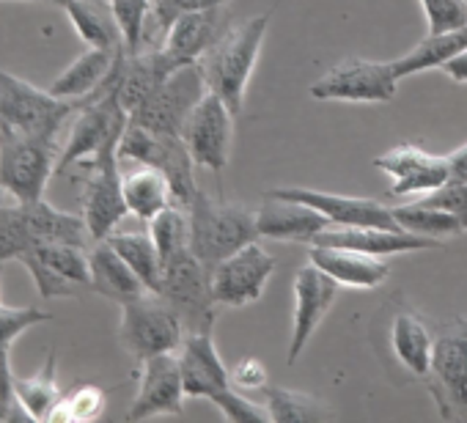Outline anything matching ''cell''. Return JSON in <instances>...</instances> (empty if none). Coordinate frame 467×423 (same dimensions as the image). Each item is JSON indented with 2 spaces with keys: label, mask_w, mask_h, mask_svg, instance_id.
I'll return each mask as SVG.
<instances>
[{
  "label": "cell",
  "mask_w": 467,
  "mask_h": 423,
  "mask_svg": "<svg viewBox=\"0 0 467 423\" xmlns=\"http://www.w3.org/2000/svg\"><path fill=\"white\" fill-rule=\"evenodd\" d=\"M179 67L165 56L162 47L157 50H140V53H127L121 61V75H119V99L124 110L132 116Z\"/></svg>",
  "instance_id": "obj_23"
},
{
  "label": "cell",
  "mask_w": 467,
  "mask_h": 423,
  "mask_svg": "<svg viewBox=\"0 0 467 423\" xmlns=\"http://www.w3.org/2000/svg\"><path fill=\"white\" fill-rule=\"evenodd\" d=\"M448 157V170H451V179H459V181H467V143L453 149Z\"/></svg>",
  "instance_id": "obj_46"
},
{
  "label": "cell",
  "mask_w": 467,
  "mask_h": 423,
  "mask_svg": "<svg viewBox=\"0 0 467 423\" xmlns=\"http://www.w3.org/2000/svg\"><path fill=\"white\" fill-rule=\"evenodd\" d=\"M308 262H314L322 273H327L338 286H349V289H377L390 275V267L382 256H371L338 245L314 242L308 251Z\"/></svg>",
  "instance_id": "obj_22"
},
{
  "label": "cell",
  "mask_w": 467,
  "mask_h": 423,
  "mask_svg": "<svg viewBox=\"0 0 467 423\" xmlns=\"http://www.w3.org/2000/svg\"><path fill=\"white\" fill-rule=\"evenodd\" d=\"M138 393L127 409V420H146L154 415H182L184 379L176 352L151 355L138 363Z\"/></svg>",
  "instance_id": "obj_16"
},
{
  "label": "cell",
  "mask_w": 467,
  "mask_h": 423,
  "mask_svg": "<svg viewBox=\"0 0 467 423\" xmlns=\"http://www.w3.org/2000/svg\"><path fill=\"white\" fill-rule=\"evenodd\" d=\"M231 374V385L237 390H265L270 382V374H267V366L259 360V357H245L240 360L237 366L228 368Z\"/></svg>",
  "instance_id": "obj_44"
},
{
  "label": "cell",
  "mask_w": 467,
  "mask_h": 423,
  "mask_svg": "<svg viewBox=\"0 0 467 423\" xmlns=\"http://www.w3.org/2000/svg\"><path fill=\"white\" fill-rule=\"evenodd\" d=\"M124 201L130 215H135L143 223L157 218L165 206L176 203L165 173L151 165H138L135 170L124 173Z\"/></svg>",
  "instance_id": "obj_29"
},
{
  "label": "cell",
  "mask_w": 467,
  "mask_h": 423,
  "mask_svg": "<svg viewBox=\"0 0 467 423\" xmlns=\"http://www.w3.org/2000/svg\"><path fill=\"white\" fill-rule=\"evenodd\" d=\"M265 407L273 423H317L333 418V412L317 396L278 387V385L265 387Z\"/></svg>",
  "instance_id": "obj_34"
},
{
  "label": "cell",
  "mask_w": 467,
  "mask_h": 423,
  "mask_svg": "<svg viewBox=\"0 0 467 423\" xmlns=\"http://www.w3.org/2000/svg\"><path fill=\"white\" fill-rule=\"evenodd\" d=\"M121 50V47H119ZM119 50H102V47H88L83 56H78L50 86V91L61 99H75L83 102L88 99L110 75Z\"/></svg>",
  "instance_id": "obj_27"
},
{
  "label": "cell",
  "mask_w": 467,
  "mask_h": 423,
  "mask_svg": "<svg viewBox=\"0 0 467 423\" xmlns=\"http://www.w3.org/2000/svg\"><path fill=\"white\" fill-rule=\"evenodd\" d=\"M206 91L209 88L203 83L201 67H182L130 116V121L157 135H182L187 116L203 99Z\"/></svg>",
  "instance_id": "obj_14"
},
{
  "label": "cell",
  "mask_w": 467,
  "mask_h": 423,
  "mask_svg": "<svg viewBox=\"0 0 467 423\" xmlns=\"http://www.w3.org/2000/svg\"><path fill=\"white\" fill-rule=\"evenodd\" d=\"M190 215V251L212 273L223 259L259 240L256 209L212 198L203 190L184 206Z\"/></svg>",
  "instance_id": "obj_3"
},
{
  "label": "cell",
  "mask_w": 467,
  "mask_h": 423,
  "mask_svg": "<svg viewBox=\"0 0 467 423\" xmlns=\"http://www.w3.org/2000/svg\"><path fill=\"white\" fill-rule=\"evenodd\" d=\"M270 195L300 201L314 206L317 212L330 221V229H349V226H379V229H401L393 209L385 206L382 201L374 198H360V195H341V192H325V190H311V187H275Z\"/></svg>",
  "instance_id": "obj_17"
},
{
  "label": "cell",
  "mask_w": 467,
  "mask_h": 423,
  "mask_svg": "<svg viewBox=\"0 0 467 423\" xmlns=\"http://www.w3.org/2000/svg\"><path fill=\"white\" fill-rule=\"evenodd\" d=\"M393 215L404 232L426 237V240H448V237H459L464 232V226L451 215V212L431 206L420 198L412 203L393 206Z\"/></svg>",
  "instance_id": "obj_33"
},
{
  "label": "cell",
  "mask_w": 467,
  "mask_h": 423,
  "mask_svg": "<svg viewBox=\"0 0 467 423\" xmlns=\"http://www.w3.org/2000/svg\"><path fill=\"white\" fill-rule=\"evenodd\" d=\"M83 108V102L61 99L50 88H36L34 83L0 69V127L58 140L67 121Z\"/></svg>",
  "instance_id": "obj_5"
},
{
  "label": "cell",
  "mask_w": 467,
  "mask_h": 423,
  "mask_svg": "<svg viewBox=\"0 0 467 423\" xmlns=\"http://www.w3.org/2000/svg\"><path fill=\"white\" fill-rule=\"evenodd\" d=\"M39 262H45L53 273H58L61 278L72 281L75 286H91V262H88V251L86 245H69V242H58V245H42L36 251H31Z\"/></svg>",
  "instance_id": "obj_36"
},
{
  "label": "cell",
  "mask_w": 467,
  "mask_h": 423,
  "mask_svg": "<svg viewBox=\"0 0 467 423\" xmlns=\"http://www.w3.org/2000/svg\"><path fill=\"white\" fill-rule=\"evenodd\" d=\"M420 201L431 203V206H440L445 212H451V215L464 226L467 232V181H459V179H448L442 187L420 195Z\"/></svg>",
  "instance_id": "obj_43"
},
{
  "label": "cell",
  "mask_w": 467,
  "mask_h": 423,
  "mask_svg": "<svg viewBox=\"0 0 467 423\" xmlns=\"http://www.w3.org/2000/svg\"><path fill=\"white\" fill-rule=\"evenodd\" d=\"M58 154V140L0 127V184L23 203L45 198L47 181L56 176Z\"/></svg>",
  "instance_id": "obj_6"
},
{
  "label": "cell",
  "mask_w": 467,
  "mask_h": 423,
  "mask_svg": "<svg viewBox=\"0 0 467 423\" xmlns=\"http://www.w3.org/2000/svg\"><path fill=\"white\" fill-rule=\"evenodd\" d=\"M184 338L187 330L162 294L146 292L138 300L121 305L119 341L138 363L151 355L179 352Z\"/></svg>",
  "instance_id": "obj_7"
},
{
  "label": "cell",
  "mask_w": 467,
  "mask_h": 423,
  "mask_svg": "<svg viewBox=\"0 0 467 423\" xmlns=\"http://www.w3.org/2000/svg\"><path fill=\"white\" fill-rule=\"evenodd\" d=\"M119 160H130L162 170L173 190V201L179 206H187L201 190L195 184V160L190 157L182 135H157L130 121L119 140Z\"/></svg>",
  "instance_id": "obj_8"
},
{
  "label": "cell",
  "mask_w": 467,
  "mask_h": 423,
  "mask_svg": "<svg viewBox=\"0 0 467 423\" xmlns=\"http://www.w3.org/2000/svg\"><path fill=\"white\" fill-rule=\"evenodd\" d=\"M105 404H108V393L99 385L88 382L61 396L50 420H97L105 412Z\"/></svg>",
  "instance_id": "obj_38"
},
{
  "label": "cell",
  "mask_w": 467,
  "mask_h": 423,
  "mask_svg": "<svg viewBox=\"0 0 467 423\" xmlns=\"http://www.w3.org/2000/svg\"><path fill=\"white\" fill-rule=\"evenodd\" d=\"M91 245L83 215L39 201H15L0 206V264L17 262L20 256L42 245Z\"/></svg>",
  "instance_id": "obj_1"
},
{
  "label": "cell",
  "mask_w": 467,
  "mask_h": 423,
  "mask_svg": "<svg viewBox=\"0 0 467 423\" xmlns=\"http://www.w3.org/2000/svg\"><path fill=\"white\" fill-rule=\"evenodd\" d=\"M442 72H445L451 80H456V83H467V50H462L459 56H453V58L442 67Z\"/></svg>",
  "instance_id": "obj_47"
},
{
  "label": "cell",
  "mask_w": 467,
  "mask_h": 423,
  "mask_svg": "<svg viewBox=\"0 0 467 423\" xmlns=\"http://www.w3.org/2000/svg\"><path fill=\"white\" fill-rule=\"evenodd\" d=\"M429 34H442L467 26V4L464 0H420Z\"/></svg>",
  "instance_id": "obj_41"
},
{
  "label": "cell",
  "mask_w": 467,
  "mask_h": 423,
  "mask_svg": "<svg viewBox=\"0 0 467 423\" xmlns=\"http://www.w3.org/2000/svg\"><path fill=\"white\" fill-rule=\"evenodd\" d=\"M399 77L390 61L347 58L319 80L311 83L308 94L319 102H393Z\"/></svg>",
  "instance_id": "obj_12"
},
{
  "label": "cell",
  "mask_w": 467,
  "mask_h": 423,
  "mask_svg": "<svg viewBox=\"0 0 467 423\" xmlns=\"http://www.w3.org/2000/svg\"><path fill=\"white\" fill-rule=\"evenodd\" d=\"M231 0H154L151 4V20L160 34H165L182 15L212 9V6H225Z\"/></svg>",
  "instance_id": "obj_42"
},
{
  "label": "cell",
  "mask_w": 467,
  "mask_h": 423,
  "mask_svg": "<svg viewBox=\"0 0 467 423\" xmlns=\"http://www.w3.org/2000/svg\"><path fill=\"white\" fill-rule=\"evenodd\" d=\"M330 229V221L308 203L265 195V203L256 209V232L259 240L275 242H303L314 245L322 232Z\"/></svg>",
  "instance_id": "obj_21"
},
{
  "label": "cell",
  "mask_w": 467,
  "mask_h": 423,
  "mask_svg": "<svg viewBox=\"0 0 467 423\" xmlns=\"http://www.w3.org/2000/svg\"><path fill=\"white\" fill-rule=\"evenodd\" d=\"M434 333L412 311H396L388 327V341L396 363L415 379H426L434 352Z\"/></svg>",
  "instance_id": "obj_25"
},
{
  "label": "cell",
  "mask_w": 467,
  "mask_h": 423,
  "mask_svg": "<svg viewBox=\"0 0 467 423\" xmlns=\"http://www.w3.org/2000/svg\"><path fill=\"white\" fill-rule=\"evenodd\" d=\"M105 242L116 248V253L135 270V275L146 284L149 292L160 289L162 281V259L157 253V245L151 234L143 232H113Z\"/></svg>",
  "instance_id": "obj_32"
},
{
  "label": "cell",
  "mask_w": 467,
  "mask_h": 423,
  "mask_svg": "<svg viewBox=\"0 0 467 423\" xmlns=\"http://www.w3.org/2000/svg\"><path fill=\"white\" fill-rule=\"evenodd\" d=\"M36 4H53V6H64L67 0H36Z\"/></svg>",
  "instance_id": "obj_48"
},
{
  "label": "cell",
  "mask_w": 467,
  "mask_h": 423,
  "mask_svg": "<svg viewBox=\"0 0 467 423\" xmlns=\"http://www.w3.org/2000/svg\"><path fill=\"white\" fill-rule=\"evenodd\" d=\"M149 234L157 245V253L165 262L179 256L182 251H190V215L179 203L165 206L157 218L149 221Z\"/></svg>",
  "instance_id": "obj_35"
},
{
  "label": "cell",
  "mask_w": 467,
  "mask_h": 423,
  "mask_svg": "<svg viewBox=\"0 0 467 423\" xmlns=\"http://www.w3.org/2000/svg\"><path fill=\"white\" fill-rule=\"evenodd\" d=\"M338 284L322 273L314 262L297 270L295 275V319H292V338H289V366L297 363V357L311 344V335L333 308L338 297Z\"/></svg>",
  "instance_id": "obj_18"
},
{
  "label": "cell",
  "mask_w": 467,
  "mask_h": 423,
  "mask_svg": "<svg viewBox=\"0 0 467 423\" xmlns=\"http://www.w3.org/2000/svg\"><path fill=\"white\" fill-rule=\"evenodd\" d=\"M426 387L442 420L467 423V325L464 322H451L434 338Z\"/></svg>",
  "instance_id": "obj_11"
},
{
  "label": "cell",
  "mask_w": 467,
  "mask_h": 423,
  "mask_svg": "<svg viewBox=\"0 0 467 423\" xmlns=\"http://www.w3.org/2000/svg\"><path fill=\"white\" fill-rule=\"evenodd\" d=\"M119 143L105 146L97 157L83 162V168L88 170L83 187V221L91 245L105 242L130 215L124 201V173L119 170Z\"/></svg>",
  "instance_id": "obj_9"
},
{
  "label": "cell",
  "mask_w": 467,
  "mask_h": 423,
  "mask_svg": "<svg viewBox=\"0 0 467 423\" xmlns=\"http://www.w3.org/2000/svg\"><path fill=\"white\" fill-rule=\"evenodd\" d=\"M157 294L179 314L187 335L212 333L217 303L212 297V273L195 259L192 251H182L162 264V281Z\"/></svg>",
  "instance_id": "obj_10"
},
{
  "label": "cell",
  "mask_w": 467,
  "mask_h": 423,
  "mask_svg": "<svg viewBox=\"0 0 467 423\" xmlns=\"http://www.w3.org/2000/svg\"><path fill=\"white\" fill-rule=\"evenodd\" d=\"M4 195H6V190H4V184H0V206H4Z\"/></svg>",
  "instance_id": "obj_49"
},
{
  "label": "cell",
  "mask_w": 467,
  "mask_h": 423,
  "mask_svg": "<svg viewBox=\"0 0 467 423\" xmlns=\"http://www.w3.org/2000/svg\"><path fill=\"white\" fill-rule=\"evenodd\" d=\"M64 12L78 31V36L88 47H102V50H119L121 47V34L113 20L110 4L99 6L97 0H67Z\"/></svg>",
  "instance_id": "obj_31"
},
{
  "label": "cell",
  "mask_w": 467,
  "mask_h": 423,
  "mask_svg": "<svg viewBox=\"0 0 467 423\" xmlns=\"http://www.w3.org/2000/svg\"><path fill=\"white\" fill-rule=\"evenodd\" d=\"M23 4H36V0H23Z\"/></svg>",
  "instance_id": "obj_51"
},
{
  "label": "cell",
  "mask_w": 467,
  "mask_h": 423,
  "mask_svg": "<svg viewBox=\"0 0 467 423\" xmlns=\"http://www.w3.org/2000/svg\"><path fill=\"white\" fill-rule=\"evenodd\" d=\"M91 262V289L116 305H127L146 294V284L135 275V270L116 253L110 242H94L88 251Z\"/></svg>",
  "instance_id": "obj_26"
},
{
  "label": "cell",
  "mask_w": 467,
  "mask_h": 423,
  "mask_svg": "<svg viewBox=\"0 0 467 423\" xmlns=\"http://www.w3.org/2000/svg\"><path fill=\"white\" fill-rule=\"evenodd\" d=\"M179 366L184 379L187 398H206L212 401L225 420L251 423V420H270L267 407L245 398L231 385V374L214 346L212 333H190L179 346Z\"/></svg>",
  "instance_id": "obj_2"
},
{
  "label": "cell",
  "mask_w": 467,
  "mask_h": 423,
  "mask_svg": "<svg viewBox=\"0 0 467 423\" xmlns=\"http://www.w3.org/2000/svg\"><path fill=\"white\" fill-rule=\"evenodd\" d=\"M0 278H4V264H0ZM0 305H4V300H0Z\"/></svg>",
  "instance_id": "obj_50"
},
{
  "label": "cell",
  "mask_w": 467,
  "mask_h": 423,
  "mask_svg": "<svg viewBox=\"0 0 467 423\" xmlns=\"http://www.w3.org/2000/svg\"><path fill=\"white\" fill-rule=\"evenodd\" d=\"M58 352L47 349V357L42 368L31 377H15V398L23 407V412L34 420H50L56 404L61 401V385H58Z\"/></svg>",
  "instance_id": "obj_30"
},
{
  "label": "cell",
  "mask_w": 467,
  "mask_h": 423,
  "mask_svg": "<svg viewBox=\"0 0 467 423\" xmlns=\"http://www.w3.org/2000/svg\"><path fill=\"white\" fill-rule=\"evenodd\" d=\"M270 12L248 20L245 26L228 28V34L198 61L203 83L212 94H217L228 110L240 119L245 105V91L251 75L259 64V53L270 28Z\"/></svg>",
  "instance_id": "obj_4"
},
{
  "label": "cell",
  "mask_w": 467,
  "mask_h": 423,
  "mask_svg": "<svg viewBox=\"0 0 467 423\" xmlns=\"http://www.w3.org/2000/svg\"><path fill=\"white\" fill-rule=\"evenodd\" d=\"M319 245H338L363 251L371 256H396V253H415L429 251L437 245V240H426L418 234H410L404 229H379V226H349V229H327L317 237Z\"/></svg>",
  "instance_id": "obj_24"
},
{
  "label": "cell",
  "mask_w": 467,
  "mask_h": 423,
  "mask_svg": "<svg viewBox=\"0 0 467 423\" xmlns=\"http://www.w3.org/2000/svg\"><path fill=\"white\" fill-rule=\"evenodd\" d=\"M234 121H237V116L228 110V105L217 94L206 91L182 127V140L195 165L212 173H220L228 165Z\"/></svg>",
  "instance_id": "obj_15"
},
{
  "label": "cell",
  "mask_w": 467,
  "mask_h": 423,
  "mask_svg": "<svg viewBox=\"0 0 467 423\" xmlns=\"http://www.w3.org/2000/svg\"><path fill=\"white\" fill-rule=\"evenodd\" d=\"M374 168H379L390 179V192L399 198L426 195L451 179L448 157L431 154L415 143H401V146L379 154L374 160Z\"/></svg>",
  "instance_id": "obj_19"
},
{
  "label": "cell",
  "mask_w": 467,
  "mask_h": 423,
  "mask_svg": "<svg viewBox=\"0 0 467 423\" xmlns=\"http://www.w3.org/2000/svg\"><path fill=\"white\" fill-rule=\"evenodd\" d=\"M12 346H0V420L12 418V407L17 404L15 398V368L9 357Z\"/></svg>",
  "instance_id": "obj_45"
},
{
  "label": "cell",
  "mask_w": 467,
  "mask_h": 423,
  "mask_svg": "<svg viewBox=\"0 0 467 423\" xmlns=\"http://www.w3.org/2000/svg\"><path fill=\"white\" fill-rule=\"evenodd\" d=\"M464 4H467V0H464Z\"/></svg>",
  "instance_id": "obj_52"
},
{
  "label": "cell",
  "mask_w": 467,
  "mask_h": 423,
  "mask_svg": "<svg viewBox=\"0 0 467 423\" xmlns=\"http://www.w3.org/2000/svg\"><path fill=\"white\" fill-rule=\"evenodd\" d=\"M462 50H467V26L453 28V31H442V34H426V39H420L401 58L390 61V67H393L396 77L401 80V77H410L418 72L442 69Z\"/></svg>",
  "instance_id": "obj_28"
},
{
  "label": "cell",
  "mask_w": 467,
  "mask_h": 423,
  "mask_svg": "<svg viewBox=\"0 0 467 423\" xmlns=\"http://www.w3.org/2000/svg\"><path fill=\"white\" fill-rule=\"evenodd\" d=\"M231 28V12L225 6H212L201 12L182 15L168 31L162 50L165 56L182 69V67H195Z\"/></svg>",
  "instance_id": "obj_20"
},
{
  "label": "cell",
  "mask_w": 467,
  "mask_h": 423,
  "mask_svg": "<svg viewBox=\"0 0 467 423\" xmlns=\"http://www.w3.org/2000/svg\"><path fill=\"white\" fill-rule=\"evenodd\" d=\"M108 4L121 34V47L127 53H140L146 42V20L151 17L154 0H108Z\"/></svg>",
  "instance_id": "obj_37"
},
{
  "label": "cell",
  "mask_w": 467,
  "mask_h": 423,
  "mask_svg": "<svg viewBox=\"0 0 467 423\" xmlns=\"http://www.w3.org/2000/svg\"><path fill=\"white\" fill-rule=\"evenodd\" d=\"M53 316L39 311V308H12V305H0V346H12L26 330L42 325V322H50Z\"/></svg>",
  "instance_id": "obj_40"
},
{
  "label": "cell",
  "mask_w": 467,
  "mask_h": 423,
  "mask_svg": "<svg viewBox=\"0 0 467 423\" xmlns=\"http://www.w3.org/2000/svg\"><path fill=\"white\" fill-rule=\"evenodd\" d=\"M275 273V256L259 240L231 253L212 270V297L217 308H245L256 303Z\"/></svg>",
  "instance_id": "obj_13"
},
{
  "label": "cell",
  "mask_w": 467,
  "mask_h": 423,
  "mask_svg": "<svg viewBox=\"0 0 467 423\" xmlns=\"http://www.w3.org/2000/svg\"><path fill=\"white\" fill-rule=\"evenodd\" d=\"M26 270H28V275L34 278V286H36V292H39V297L42 300H56V297H75L78 292H80V286H75L72 281H67V278H61L58 273H53L45 262H39L34 253H26V256H20L17 259Z\"/></svg>",
  "instance_id": "obj_39"
}]
</instances>
